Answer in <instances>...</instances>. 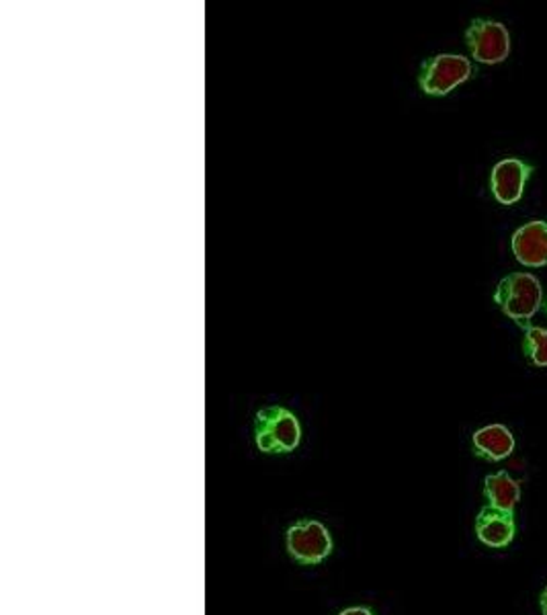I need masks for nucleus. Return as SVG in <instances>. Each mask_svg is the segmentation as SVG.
<instances>
[{
	"instance_id": "39448f33",
	"label": "nucleus",
	"mask_w": 547,
	"mask_h": 615,
	"mask_svg": "<svg viewBox=\"0 0 547 615\" xmlns=\"http://www.w3.org/2000/svg\"><path fill=\"white\" fill-rule=\"evenodd\" d=\"M288 552L304 566H316L332 552L329 529L314 520H300L288 529Z\"/></svg>"
},
{
	"instance_id": "ddd939ff",
	"label": "nucleus",
	"mask_w": 547,
	"mask_h": 615,
	"mask_svg": "<svg viewBox=\"0 0 547 615\" xmlns=\"http://www.w3.org/2000/svg\"><path fill=\"white\" fill-rule=\"evenodd\" d=\"M539 607H542V615H547V587L539 595Z\"/></svg>"
},
{
	"instance_id": "20e7f679",
	"label": "nucleus",
	"mask_w": 547,
	"mask_h": 615,
	"mask_svg": "<svg viewBox=\"0 0 547 615\" xmlns=\"http://www.w3.org/2000/svg\"><path fill=\"white\" fill-rule=\"evenodd\" d=\"M466 43L475 62L486 66L500 64L511 54V34L500 21H472L466 29Z\"/></svg>"
},
{
	"instance_id": "9b49d317",
	"label": "nucleus",
	"mask_w": 547,
	"mask_h": 615,
	"mask_svg": "<svg viewBox=\"0 0 547 615\" xmlns=\"http://www.w3.org/2000/svg\"><path fill=\"white\" fill-rule=\"evenodd\" d=\"M523 354L535 368H547V329L542 326L525 329Z\"/></svg>"
},
{
	"instance_id": "4468645a",
	"label": "nucleus",
	"mask_w": 547,
	"mask_h": 615,
	"mask_svg": "<svg viewBox=\"0 0 547 615\" xmlns=\"http://www.w3.org/2000/svg\"><path fill=\"white\" fill-rule=\"evenodd\" d=\"M542 308H544V312H546V317H547V296L546 299H544V306H542Z\"/></svg>"
},
{
	"instance_id": "423d86ee",
	"label": "nucleus",
	"mask_w": 547,
	"mask_h": 615,
	"mask_svg": "<svg viewBox=\"0 0 547 615\" xmlns=\"http://www.w3.org/2000/svg\"><path fill=\"white\" fill-rule=\"evenodd\" d=\"M533 167L519 158H505L496 163L491 175V189L494 200L500 205H514L530 181Z\"/></svg>"
},
{
	"instance_id": "0eeeda50",
	"label": "nucleus",
	"mask_w": 547,
	"mask_h": 615,
	"mask_svg": "<svg viewBox=\"0 0 547 615\" xmlns=\"http://www.w3.org/2000/svg\"><path fill=\"white\" fill-rule=\"evenodd\" d=\"M511 251L514 259L531 267L539 269L547 265V222L546 220H531L521 226L511 239Z\"/></svg>"
},
{
	"instance_id": "f03ea898",
	"label": "nucleus",
	"mask_w": 547,
	"mask_h": 615,
	"mask_svg": "<svg viewBox=\"0 0 547 615\" xmlns=\"http://www.w3.org/2000/svg\"><path fill=\"white\" fill-rule=\"evenodd\" d=\"M300 423L295 414L283 407H267L256 412V446L265 453H290L300 446Z\"/></svg>"
},
{
	"instance_id": "7ed1b4c3",
	"label": "nucleus",
	"mask_w": 547,
	"mask_h": 615,
	"mask_svg": "<svg viewBox=\"0 0 547 615\" xmlns=\"http://www.w3.org/2000/svg\"><path fill=\"white\" fill-rule=\"evenodd\" d=\"M472 76V64L459 54H437L422 62L419 85L429 97H445Z\"/></svg>"
},
{
	"instance_id": "6e6552de",
	"label": "nucleus",
	"mask_w": 547,
	"mask_h": 615,
	"mask_svg": "<svg viewBox=\"0 0 547 615\" xmlns=\"http://www.w3.org/2000/svg\"><path fill=\"white\" fill-rule=\"evenodd\" d=\"M517 534L514 513L484 504L475 517V536L484 546L500 550L507 548Z\"/></svg>"
},
{
	"instance_id": "1a4fd4ad",
	"label": "nucleus",
	"mask_w": 547,
	"mask_h": 615,
	"mask_svg": "<svg viewBox=\"0 0 547 615\" xmlns=\"http://www.w3.org/2000/svg\"><path fill=\"white\" fill-rule=\"evenodd\" d=\"M474 453L484 462H503L514 451V437L505 425H488L474 433L472 437Z\"/></svg>"
},
{
	"instance_id": "f8f14e48",
	"label": "nucleus",
	"mask_w": 547,
	"mask_h": 615,
	"mask_svg": "<svg viewBox=\"0 0 547 615\" xmlns=\"http://www.w3.org/2000/svg\"><path fill=\"white\" fill-rule=\"evenodd\" d=\"M339 615H373L367 607H348L345 612H341Z\"/></svg>"
},
{
	"instance_id": "f257e3e1",
	"label": "nucleus",
	"mask_w": 547,
	"mask_h": 615,
	"mask_svg": "<svg viewBox=\"0 0 547 615\" xmlns=\"http://www.w3.org/2000/svg\"><path fill=\"white\" fill-rule=\"evenodd\" d=\"M494 304L525 331L531 326V318L544 306L542 283L531 273H511L498 281Z\"/></svg>"
},
{
	"instance_id": "9d476101",
	"label": "nucleus",
	"mask_w": 547,
	"mask_h": 615,
	"mask_svg": "<svg viewBox=\"0 0 547 615\" xmlns=\"http://www.w3.org/2000/svg\"><path fill=\"white\" fill-rule=\"evenodd\" d=\"M484 499L488 507L514 513V507L521 501V483L507 470H500L484 478Z\"/></svg>"
}]
</instances>
